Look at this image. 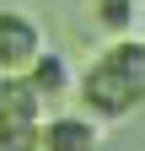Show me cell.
Returning <instances> with one entry per match:
<instances>
[{
    "label": "cell",
    "mask_w": 145,
    "mask_h": 151,
    "mask_svg": "<svg viewBox=\"0 0 145 151\" xmlns=\"http://www.w3.org/2000/svg\"><path fill=\"white\" fill-rule=\"evenodd\" d=\"M27 81L38 86V97L43 103H59L65 92H70V65H65V54H38V60H32V70H27Z\"/></svg>",
    "instance_id": "cell-5"
},
{
    "label": "cell",
    "mask_w": 145,
    "mask_h": 151,
    "mask_svg": "<svg viewBox=\"0 0 145 151\" xmlns=\"http://www.w3.org/2000/svg\"><path fill=\"white\" fill-rule=\"evenodd\" d=\"M92 16H97V27H102V32L124 38V32L134 27V0H92Z\"/></svg>",
    "instance_id": "cell-6"
},
{
    "label": "cell",
    "mask_w": 145,
    "mask_h": 151,
    "mask_svg": "<svg viewBox=\"0 0 145 151\" xmlns=\"http://www.w3.org/2000/svg\"><path fill=\"white\" fill-rule=\"evenodd\" d=\"M43 54V32L27 11H0V76H27Z\"/></svg>",
    "instance_id": "cell-2"
},
{
    "label": "cell",
    "mask_w": 145,
    "mask_h": 151,
    "mask_svg": "<svg viewBox=\"0 0 145 151\" xmlns=\"http://www.w3.org/2000/svg\"><path fill=\"white\" fill-rule=\"evenodd\" d=\"M43 151H97V119L92 113H59L43 124Z\"/></svg>",
    "instance_id": "cell-4"
},
{
    "label": "cell",
    "mask_w": 145,
    "mask_h": 151,
    "mask_svg": "<svg viewBox=\"0 0 145 151\" xmlns=\"http://www.w3.org/2000/svg\"><path fill=\"white\" fill-rule=\"evenodd\" d=\"M81 103H86V113H92L97 124H118V119H129V113L145 103V86L113 60V54H102V60L86 70V81H81Z\"/></svg>",
    "instance_id": "cell-1"
},
{
    "label": "cell",
    "mask_w": 145,
    "mask_h": 151,
    "mask_svg": "<svg viewBox=\"0 0 145 151\" xmlns=\"http://www.w3.org/2000/svg\"><path fill=\"white\" fill-rule=\"evenodd\" d=\"M43 124V97L27 76H6L0 81V129H38Z\"/></svg>",
    "instance_id": "cell-3"
}]
</instances>
